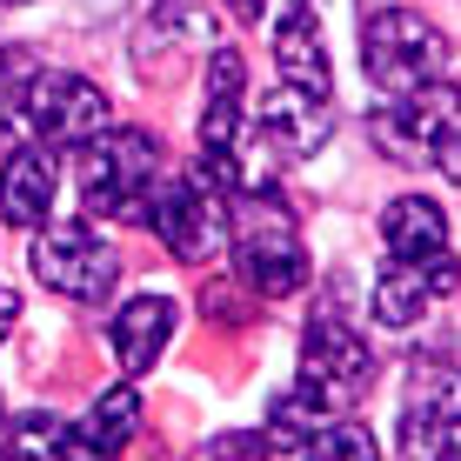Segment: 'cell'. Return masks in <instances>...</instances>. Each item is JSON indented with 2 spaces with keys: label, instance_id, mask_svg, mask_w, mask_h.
I'll use <instances>...</instances> for the list:
<instances>
[{
  "label": "cell",
  "instance_id": "6da1fadb",
  "mask_svg": "<svg viewBox=\"0 0 461 461\" xmlns=\"http://www.w3.org/2000/svg\"><path fill=\"white\" fill-rule=\"evenodd\" d=\"M154 187H161V140L148 127H121V134L101 127L94 140H81V201L94 214L140 221Z\"/></svg>",
  "mask_w": 461,
  "mask_h": 461
},
{
  "label": "cell",
  "instance_id": "7a4b0ae2",
  "mask_svg": "<svg viewBox=\"0 0 461 461\" xmlns=\"http://www.w3.org/2000/svg\"><path fill=\"white\" fill-rule=\"evenodd\" d=\"M228 234H234V248H241L248 288L261 301H281V294H294L301 281H308V254H301V234H294V221H288L281 201L241 194L234 214H228Z\"/></svg>",
  "mask_w": 461,
  "mask_h": 461
},
{
  "label": "cell",
  "instance_id": "3957f363",
  "mask_svg": "<svg viewBox=\"0 0 461 461\" xmlns=\"http://www.w3.org/2000/svg\"><path fill=\"white\" fill-rule=\"evenodd\" d=\"M441 60H448L441 34L408 7H381V14H368V27H361V68H368V81L388 94V101L435 87Z\"/></svg>",
  "mask_w": 461,
  "mask_h": 461
},
{
  "label": "cell",
  "instance_id": "277c9868",
  "mask_svg": "<svg viewBox=\"0 0 461 461\" xmlns=\"http://www.w3.org/2000/svg\"><path fill=\"white\" fill-rule=\"evenodd\" d=\"M140 221H148L181 261H208V254L228 241V201H221V187L208 174H181V181L161 174V187L148 194V214Z\"/></svg>",
  "mask_w": 461,
  "mask_h": 461
},
{
  "label": "cell",
  "instance_id": "5b68a950",
  "mask_svg": "<svg viewBox=\"0 0 461 461\" xmlns=\"http://www.w3.org/2000/svg\"><path fill=\"white\" fill-rule=\"evenodd\" d=\"M34 275L54 294H68V301H107L121 261L87 221H54V228H41V241H34Z\"/></svg>",
  "mask_w": 461,
  "mask_h": 461
},
{
  "label": "cell",
  "instance_id": "8992f818",
  "mask_svg": "<svg viewBox=\"0 0 461 461\" xmlns=\"http://www.w3.org/2000/svg\"><path fill=\"white\" fill-rule=\"evenodd\" d=\"M402 448H408V461H441V455L461 448V368L421 361V368L408 375Z\"/></svg>",
  "mask_w": 461,
  "mask_h": 461
},
{
  "label": "cell",
  "instance_id": "52a82bcc",
  "mask_svg": "<svg viewBox=\"0 0 461 461\" xmlns=\"http://www.w3.org/2000/svg\"><path fill=\"white\" fill-rule=\"evenodd\" d=\"M27 107V127H34V140H47V148H81V140H94L107 127V94L87 81V74H34L21 94Z\"/></svg>",
  "mask_w": 461,
  "mask_h": 461
},
{
  "label": "cell",
  "instance_id": "ba28073f",
  "mask_svg": "<svg viewBox=\"0 0 461 461\" xmlns=\"http://www.w3.org/2000/svg\"><path fill=\"white\" fill-rule=\"evenodd\" d=\"M461 114V94L455 87H421V94H402L394 107H381L375 114V140L381 154H394V161H428L435 154V134Z\"/></svg>",
  "mask_w": 461,
  "mask_h": 461
},
{
  "label": "cell",
  "instance_id": "9c48e42d",
  "mask_svg": "<svg viewBox=\"0 0 461 461\" xmlns=\"http://www.w3.org/2000/svg\"><path fill=\"white\" fill-rule=\"evenodd\" d=\"M254 140H261L275 161H308V154L328 140V101H321V94H308V87L281 81L261 101V114H254Z\"/></svg>",
  "mask_w": 461,
  "mask_h": 461
},
{
  "label": "cell",
  "instance_id": "30bf717a",
  "mask_svg": "<svg viewBox=\"0 0 461 461\" xmlns=\"http://www.w3.org/2000/svg\"><path fill=\"white\" fill-rule=\"evenodd\" d=\"M375 375V355L368 341L355 335V328L341 321H314L308 341H301V381H314L321 394H335V402H355L361 388H368Z\"/></svg>",
  "mask_w": 461,
  "mask_h": 461
},
{
  "label": "cell",
  "instance_id": "8fae6325",
  "mask_svg": "<svg viewBox=\"0 0 461 461\" xmlns=\"http://www.w3.org/2000/svg\"><path fill=\"white\" fill-rule=\"evenodd\" d=\"M461 267L455 254H428V261H388V275L375 281V321L381 328H408L421 321V308L435 294H455Z\"/></svg>",
  "mask_w": 461,
  "mask_h": 461
},
{
  "label": "cell",
  "instance_id": "7c38bea8",
  "mask_svg": "<svg viewBox=\"0 0 461 461\" xmlns=\"http://www.w3.org/2000/svg\"><path fill=\"white\" fill-rule=\"evenodd\" d=\"M167 335H174V301H167V294H134V301L114 314V328H107L121 375H148L154 361H161Z\"/></svg>",
  "mask_w": 461,
  "mask_h": 461
},
{
  "label": "cell",
  "instance_id": "4fadbf2b",
  "mask_svg": "<svg viewBox=\"0 0 461 461\" xmlns=\"http://www.w3.org/2000/svg\"><path fill=\"white\" fill-rule=\"evenodd\" d=\"M54 214V154L47 148H14L0 167V221L14 228H41Z\"/></svg>",
  "mask_w": 461,
  "mask_h": 461
},
{
  "label": "cell",
  "instance_id": "5bb4252c",
  "mask_svg": "<svg viewBox=\"0 0 461 461\" xmlns=\"http://www.w3.org/2000/svg\"><path fill=\"white\" fill-rule=\"evenodd\" d=\"M381 241L388 261H428V254H448V214L428 194H402L381 208Z\"/></svg>",
  "mask_w": 461,
  "mask_h": 461
},
{
  "label": "cell",
  "instance_id": "9a60e30c",
  "mask_svg": "<svg viewBox=\"0 0 461 461\" xmlns=\"http://www.w3.org/2000/svg\"><path fill=\"white\" fill-rule=\"evenodd\" d=\"M275 68L288 87H308L328 101V47L314 34V14H294V21H275Z\"/></svg>",
  "mask_w": 461,
  "mask_h": 461
},
{
  "label": "cell",
  "instance_id": "2e32d148",
  "mask_svg": "<svg viewBox=\"0 0 461 461\" xmlns=\"http://www.w3.org/2000/svg\"><path fill=\"white\" fill-rule=\"evenodd\" d=\"M335 394H321L314 381H294L288 394L275 402V415H267V435L275 441H308V435H321L328 421H335Z\"/></svg>",
  "mask_w": 461,
  "mask_h": 461
},
{
  "label": "cell",
  "instance_id": "e0dca14e",
  "mask_svg": "<svg viewBox=\"0 0 461 461\" xmlns=\"http://www.w3.org/2000/svg\"><path fill=\"white\" fill-rule=\"evenodd\" d=\"M140 428V402H134V388H114V394H101L94 402V415H87V435L101 441V448H114L121 455V441Z\"/></svg>",
  "mask_w": 461,
  "mask_h": 461
},
{
  "label": "cell",
  "instance_id": "ac0fdd59",
  "mask_svg": "<svg viewBox=\"0 0 461 461\" xmlns=\"http://www.w3.org/2000/svg\"><path fill=\"white\" fill-rule=\"evenodd\" d=\"M308 461H381V448L361 421H328L321 435H308Z\"/></svg>",
  "mask_w": 461,
  "mask_h": 461
},
{
  "label": "cell",
  "instance_id": "d6986e66",
  "mask_svg": "<svg viewBox=\"0 0 461 461\" xmlns=\"http://www.w3.org/2000/svg\"><path fill=\"white\" fill-rule=\"evenodd\" d=\"M54 461H114V448H101L87 428H60L54 435Z\"/></svg>",
  "mask_w": 461,
  "mask_h": 461
},
{
  "label": "cell",
  "instance_id": "ffe728a7",
  "mask_svg": "<svg viewBox=\"0 0 461 461\" xmlns=\"http://www.w3.org/2000/svg\"><path fill=\"white\" fill-rule=\"evenodd\" d=\"M261 448H267L261 435H221L201 448V461H261Z\"/></svg>",
  "mask_w": 461,
  "mask_h": 461
},
{
  "label": "cell",
  "instance_id": "44dd1931",
  "mask_svg": "<svg viewBox=\"0 0 461 461\" xmlns=\"http://www.w3.org/2000/svg\"><path fill=\"white\" fill-rule=\"evenodd\" d=\"M428 161H435V167H441V174H448V181L461 187V114H455V121L435 134V154H428Z\"/></svg>",
  "mask_w": 461,
  "mask_h": 461
},
{
  "label": "cell",
  "instance_id": "7402d4cb",
  "mask_svg": "<svg viewBox=\"0 0 461 461\" xmlns=\"http://www.w3.org/2000/svg\"><path fill=\"white\" fill-rule=\"evenodd\" d=\"M14 81H34V54L27 47H0V101L14 94Z\"/></svg>",
  "mask_w": 461,
  "mask_h": 461
},
{
  "label": "cell",
  "instance_id": "603a6c76",
  "mask_svg": "<svg viewBox=\"0 0 461 461\" xmlns=\"http://www.w3.org/2000/svg\"><path fill=\"white\" fill-rule=\"evenodd\" d=\"M201 308H208V321H248V314H254V308H241V294H234V288H208V294H201Z\"/></svg>",
  "mask_w": 461,
  "mask_h": 461
},
{
  "label": "cell",
  "instance_id": "cb8c5ba5",
  "mask_svg": "<svg viewBox=\"0 0 461 461\" xmlns=\"http://www.w3.org/2000/svg\"><path fill=\"white\" fill-rule=\"evenodd\" d=\"M14 321H21V294H14V288H7V281H0V335H7V328H14Z\"/></svg>",
  "mask_w": 461,
  "mask_h": 461
},
{
  "label": "cell",
  "instance_id": "d4e9b609",
  "mask_svg": "<svg viewBox=\"0 0 461 461\" xmlns=\"http://www.w3.org/2000/svg\"><path fill=\"white\" fill-rule=\"evenodd\" d=\"M241 14H261V0H241Z\"/></svg>",
  "mask_w": 461,
  "mask_h": 461
},
{
  "label": "cell",
  "instance_id": "484cf974",
  "mask_svg": "<svg viewBox=\"0 0 461 461\" xmlns=\"http://www.w3.org/2000/svg\"><path fill=\"white\" fill-rule=\"evenodd\" d=\"M441 461H461V448H455V455H441Z\"/></svg>",
  "mask_w": 461,
  "mask_h": 461
},
{
  "label": "cell",
  "instance_id": "4316f807",
  "mask_svg": "<svg viewBox=\"0 0 461 461\" xmlns=\"http://www.w3.org/2000/svg\"><path fill=\"white\" fill-rule=\"evenodd\" d=\"M7 7H21V0H7Z\"/></svg>",
  "mask_w": 461,
  "mask_h": 461
}]
</instances>
